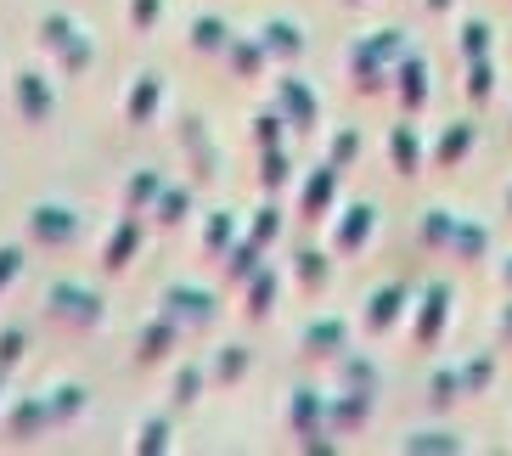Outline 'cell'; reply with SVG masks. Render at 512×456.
<instances>
[{"label":"cell","mask_w":512,"mask_h":456,"mask_svg":"<svg viewBox=\"0 0 512 456\" xmlns=\"http://www.w3.org/2000/svg\"><path fill=\"white\" fill-rule=\"evenodd\" d=\"M406 451L411 456H456V451H462V440H456V434H445V428H428V434H411Z\"/></svg>","instance_id":"d590c367"},{"label":"cell","mask_w":512,"mask_h":456,"mask_svg":"<svg viewBox=\"0 0 512 456\" xmlns=\"http://www.w3.org/2000/svg\"><path fill=\"white\" fill-rule=\"evenodd\" d=\"M17 107H23L29 124H46L51 107H57V96H51V85L40 74H17Z\"/></svg>","instance_id":"44dd1931"},{"label":"cell","mask_w":512,"mask_h":456,"mask_svg":"<svg viewBox=\"0 0 512 456\" xmlns=\"http://www.w3.org/2000/svg\"><path fill=\"white\" fill-rule=\"evenodd\" d=\"M40 46L57 57L62 74H79V68H91L96 62V46H91V34L79 29L68 12H46L40 17Z\"/></svg>","instance_id":"3957f363"},{"label":"cell","mask_w":512,"mask_h":456,"mask_svg":"<svg viewBox=\"0 0 512 456\" xmlns=\"http://www.w3.org/2000/svg\"><path fill=\"white\" fill-rule=\"evenodd\" d=\"M158 102H164V79H158V74H141L136 85H130V96H124V119H130V124H152Z\"/></svg>","instance_id":"7402d4cb"},{"label":"cell","mask_w":512,"mask_h":456,"mask_svg":"<svg viewBox=\"0 0 512 456\" xmlns=\"http://www.w3.org/2000/svg\"><path fill=\"white\" fill-rule=\"evenodd\" d=\"M507 214H512V192H507Z\"/></svg>","instance_id":"db71d44e"},{"label":"cell","mask_w":512,"mask_h":456,"mask_svg":"<svg viewBox=\"0 0 512 456\" xmlns=\"http://www.w3.org/2000/svg\"><path fill=\"white\" fill-rule=\"evenodd\" d=\"M445 6H451V0H428V12H445Z\"/></svg>","instance_id":"f5cc1de1"},{"label":"cell","mask_w":512,"mask_h":456,"mask_svg":"<svg viewBox=\"0 0 512 456\" xmlns=\"http://www.w3.org/2000/svg\"><path fill=\"white\" fill-rule=\"evenodd\" d=\"M181 136H186V147H192L197 181H209L214 175V147H209V136H203V119H181Z\"/></svg>","instance_id":"d6a6232c"},{"label":"cell","mask_w":512,"mask_h":456,"mask_svg":"<svg viewBox=\"0 0 512 456\" xmlns=\"http://www.w3.org/2000/svg\"><path fill=\"white\" fill-rule=\"evenodd\" d=\"M276 293H282V276L271 271V265H259L254 276H248V304H242V316L248 321H265L276 310Z\"/></svg>","instance_id":"ffe728a7"},{"label":"cell","mask_w":512,"mask_h":456,"mask_svg":"<svg viewBox=\"0 0 512 456\" xmlns=\"http://www.w3.org/2000/svg\"><path fill=\"white\" fill-rule=\"evenodd\" d=\"M181 327H175V321L169 316H158V321H147V327H141V338H136V355L141 361H164L169 350H175V344H181Z\"/></svg>","instance_id":"603a6c76"},{"label":"cell","mask_w":512,"mask_h":456,"mask_svg":"<svg viewBox=\"0 0 512 456\" xmlns=\"http://www.w3.org/2000/svg\"><path fill=\"white\" fill-rule=\"evenodd\" d=\"M490 46H496V34H490V23H462V57L467 62H479V57H490Z\"/></svg>","instance_id":"60d3db41"},{"label":"cell","mask_w":512,"mask_h":456,"mask_svg":"<svg viewBox=\"0 0 512 456\" xmlns=\"http://www.w3.org/2000/svg\"><path fill=\"white\" fill-rule=\"evenodd\" d=\"M394 96H400V107H406V119L411 113H422L428 107V57L422 51H406V57L394 62Z\"/></svg>","instance_id":"30bf717a"},{"label":"cell","mask_w":512,"mask_h":456,"mask_svg":"<svg viewBox=\"0 0 512 456\" xmlns=\"http://www.w3.org/2000/svg\"><path fill=\"white\" fill-rule=\"evenodd\" d=\"M422 158H428V152H422V136H417V124H394L389 130V164L400 169V175H417L422 169Z\"/></svg>","instance_id":"d6986e66"},{"label":"cell","mask_w":512,"mask_h":456,"mask_svg":"<svg viewBox=\"0 0 512 456\" xmlns=\"http://www.w3.org/2000/svg\"><path fill=\"white\" fill-rule=\"evenodd\" d=\"M158 6H164V0H130V23H136V29H152V23H158Z\"/></svg>","instance_id":"681fc988"},{"label":"cell","mask_w":512,"mask_h":456,"mask_svg":"<svg viewBox=\"0 0 512 456\" xmlns=\"http://www.w3.org/2000/svg\"><path fill=\"white\" fill-rule=\"evenodd\" d=\"M136 254H141V220L136 214H119V226H113V237H107V248H102V265L107 271H124Z\"/></svg>","instance_id":"2e32d148"},{"label":"cell","mask_w":512,"mask_h":456,"mask_svg":"<svg viewBox=\"0 0 512 456\" xmlns=\"http://www.w3.org/2000/svg\"><path fill=\"white\" fill-rule=\"evenodd\" d=\"M467 395V378H462V366H434V378H428V400L434 406H451V400Z\"/></svg>","instance_id":"1f68e13d"},{"label":"cell","mask_w":512,"mask_h":456,"mask_svg":"<svg viewBox=\"0 0 512 456\" xmlns=\"http://www.w3.org/2000/svg\"><path fill=\"white\" fill-rule=\"evenodd\" d=\"M192 46H197V51H226V46H231L226 17H214V12L197 17V23H192Z\"/></svg>","instance_id":"836d02e7"},{"label":"cell","mask_w":512,"mask_h":456,"mask_svg":"<svg viewBox=\"0 0 512 456\" xmlns=\"http://www.w3.org/2000/svg\"><path fill=\"white\" fill-rule=\"evenodd\" d=\"M422 243L445 248L451 259H484L490 231L473 226V220H462V214H451V209H422Z\"/></svg>","instance_id":"7a4b0ae2"},{"label":"cell","mask_w":512,"mask_h":456,"mask_svg":"<svg viewBox=\"0 0 512 456\" xmlns=\"http://www.w3.org/2000/svg\"><path fill=\"white\" fill-rule=\"evenodd\" d=\"M158 192H164V175L158 169L130 175V186H124V214H147V203H158Z\"/></svg>","instance_id":"484cf974"},{"label":"cell","mask_w":512,"mask_h":456,"mask_svg":"<svg viewBox=\"0 0 512 456\" xmlns=\"http://www.w3.org/2000/svg\"><path fill=\"white\" fill-rule=\"evenodd\" d=\"M85 389H79V383H57V389H51L46 395V411H51V423H74L79 411H85Z\"/></svg>","instance_id":"f546056e"},{"label":"cell","mask_w":512,"mask_h":456,"mask_svg":"<svg viewBox=\"0 0 512 456\" xmlns=\"http://www.w3.org/2000/svg\"><path fill=\"white\" fill-rule=\"evenodd\" d=\"M344 383L349 389H372L377 395V361L372 355H344Z\"/></svg>","instance_id":"b9f144b4"},{"label":"cell","mask_w":512,"mask_h":456,"mask_svg":"<svg viewBox=\"0 0 512 456\" xmlns=\"http://www.w3.org/2000/svg\"><path fill=\"white\" fill-rule=\"evenodd\" d=\"M17 355H23V333H17V327H6V333H0V372H6V366H17Z\"/></svg>","instance_id":"7dc6e473"},{"label":"cell","mask_w":512,"mask_h":456,"mask_svg":"<svg viewBox=\"0 0 512 456\" xmlns=\"http://www.w3.org/2000/svg\"><path fill=\"white\" fill-rule=\"evenodd\" d=\"M462 378H467V395H479L484 383L496 378V350H484V355H473V361L462 366Z\"/></svg>","instance_id":"ee69618b"},{"label":"cell","mask_w":512,"mask_h":456,"mask_svg":"<svg viewBox=\"0 0 512 456\" xmlns=\"http://www.w3.org/2000/svg\"><path fill=\"white\" fill-rule=\"evenodd\" d=\"M473 141H479V124L473 119H451L445 130H439V141H434V164L439 169H456L473 152Z\"/></svg>","instance_id":"5bb4252c"},{"label":"cell","mask_w":512,"mask_h":456,"mask_svg":"<svg viewBox=\"0 0 512 456\" xmlns=\"http://www.w3.org/2000/svg\"><path fill=\"white\" fill-rule=\"evenodd\" d=\"M467 96H473V102H490V96H496V62L490 57L467 62Z\"/></svg>","instance_id":"f35d334b"},{"label":"cell","mask_w":512,"mask_h":456,"mask_svg":"<svg viewBox=\"0 0 512 456\" xmlns=\"http://www.w3.org/2000/svg\"><path fill=\"white\" fill-rule=\"evenodd\" d=\"M203 378H209V372H203V366H192V361H186L181 372H175V406H192V400L203 395Z\"/></svg>","instance_id":"7bdbcfd3"},{"label":"cell","mask_w":512,"mask_h":456,"mask_svg":"<svg viewBox=\"0 0 512 456\" xmlns=\"http://www.w3.org/2000/svg\"><path fill=\"white\" fill-rule=\"evenodd\" d=\"M287 428L299 434L304 451H332V440H327V395L293 389V395H287Z\"/></svg>","instance_id":"5b68a950"},{"label":"cell","mask_w":512,"mask_h":456,"mask_svg":"<svg viewBox=\"0 0 512 456\" xmlns=\"http://www.w3.org/2000/svg\"><path fill=\"white\" fill-rule=\"evenodd\" d=\"M136 451H169V417H147L141 423V434H136Z\"/></svg>","instance_id":"f6af8a7d"},{"label":"cell","mask_w":512,"mask_h":456,"mask_svg":"<svg viewBox=\"0 0 512 456\" xmlns=\"http://www.w3.org/2000/svg\"><path fill=\"white\" fill-rule=\"evenodd\" d=\"M282 136H287L282 107H265V113H254V147H282Z\"/></svg>","instance_id":"ab89813d"},{"label":"cell","mask_w":512,"mask_h":456,"mask_svg":"<svg viewBox=\"0 0 512 456\" xmlns=\"http://www.w3.org/2000/svg\"><path fill=\"white\" fill-rule=\"evenodd\" d=\"M299 344H304V355H344L349 350V327L338 316H321L299 333Z\"/></svg>","instance_id":"e0dca14e"},{"label":"cell","mask_w":512,"mask_h":456,"mask_svg":"<svg viewBox=\"0 0 512 456\" xmlns=\"http://www.w3.org/2000/svg\"><path fill=\"white\" fill-rule=\"evenodd\" d=\"M23 271V248H0V288H12Z\"/></svg>","instance_id":"c3c4849f"},{"label":"cell","mask_w":512,"mask_h":456,"mask_svg":"<svg viewBox=\"0 0 512 456\" xmlns=\"http://www.w3.org/2000/svg\"><path fill=\"white\" fill-rule=\"evenodd\" d=\"M231 243H237V214H231V209H214L209 220H203V248H209L214 259H226Z\"/></svg>","instance_id":"83f0119b"},{"label":"cell","mask_w":512,"mask_h":456,"mask_svg":"<svg viewBox=\"0 0 512 456\" xmlns=\"http://www.w3.org/2000/svg\"><path fill=\"white\" fill-rule=\"evenodd\" d=\"M0 389H6V372H0Z\"/></svg>","instance_id":"11a10c76"},{"label":"cell","mask_w":512,"mask_h":456,"mask_svg":"<svg viewBox=\"0 0 512 456\" xmlns=\"http://www.w3.org/2000/svg\"><path fill=\"white\" fill-rule=\"evenodd\" d=\"M287 175H293L287 152L282 147H259V192H265V198H276V192H282Z\"/></svg>","instance_id":"4316f807"},{"label":"cell","mask_w":512,"mask_h":456,"mask_svg":"<svg viewBox=\"0 0 512 456\" xmlns=\"http://www.w3.org/2000/svg\"><path fill=\"white\" fill-rule=\"evenodd\" d=\"M242 372H248V344H226V350H214V361H209V378H220V383H237Z\"/></svg>","instance_id":"e575fe53"},{"label":"cell","mask_w":512,"mask_h":456,"mask_svg":"<svg viewBox=\"0 0 512 456\" xmlns=\"http://www.w3.org/2000/svg\"><path fill=\"white\" fill-rule=\"evenodd\" d=\"M451 304H456V293L445 288V282H434V288H422L417 321H411V344H417V350H434V344H439V333H445V321H451Z\"/></svg>","instance_id":"52a82bcc"},{"label":"cell","mask_w":512,"mask_h":456,"mask_svg":"<svg viewBox=\"0 0 512 456\" xmlns=\"http://www.w3.org/2000/svg\"><path fill=\"white\" fill-rule=\"evenodd\" d=\"M344 6H361V0H344Z\"/></svg>","instance_id":"9f6ffc18"},{"label":"cell","mask_w":512,"mask_h":456,"mask_svg":"<svg viewBox=\"0 0 512 456\" xmlns=\"http://www.w3.org/2000/svg\"><path fill=\"white\" fill-rule=\"evenodd\" d=\"M276 107H282V119H287V130H316V119H321V96L304 85V79H276Z\"/></svg>","instance_id":"9c48e42d"},{"label":"cell","mask_w":512,"mask_h":456,"mask_svg":"<svg viewBox=\"0 0 512 456\" xmlns=\"http://www.w3.org/2000/svg\"><path fill=\"white\" fill-rule=\"evenodd\" d=\"M259 46H265V57L293 62V57L304 51V34H299V23H287V17H271V23H259Z\"/></svg>","instance_id":"ac0fdd59"},{"label":"cell","mask_w":512,"mask_h":456,"mask_svg":"<svg viewBox=\"0 0 512 456\" xmlns=\"http://www.w3.org/2000/svg\"><path fill=\"white\" fill-rule=\"evenodd\" d=\"M406 304H411V288H406V282H389V288H377L372 299H366V316H361L366 338H383V333H389L394 321L406 316Z\"/></svg>","instance_id":"8fae6325"},{"label":"cell","mask_w":512,"mask_h":456,"mask_svg":"<svg viewBox=\"0 0 512 456\" xmlns=\"http://www.w3.org/2000/svg\"><path fill=\"white\" fill-rule=\"evenodd\" d=\"M406 34L400 29H377V34H366V40H355V46L344 51V68H349V79H355V91H383L394 79V62L406 57Z\"/></svg>","instance_id":"6da1fadb"},{"label":"cell","mask_w":512,"mask_h":456,"mask_svg":"<svg viewBox=\"0 0 512 456\" xmlns=\"http://www.w3.org/2000/svg\"><path fill=\"white\" fill-rule=\"evenodd\" d=\"M220 57H231V68H237L242 79H259V68L271 62V57H265V46H259V34H254V40H237V34H231V46L220 51Z\"/></svg>","instance_id":"f1b7e54d"},{"label":"cell","mask_w":512,"mask_h":456,"mask_svg":"<svg viewBox=\"0 0 512 456\" xmlns=\"http://www.w3.org/2000/svg\"><path fill=\"white\" fill-rule=\"evenodd\" d=\"M46 299H51V316H57V321H74V327H96V321L107 316L102 293L79 288V282H51Z\"/></svg>","instance_id":"8992f818"},{"label":"cell","mask_w":512,"mask_h":456,"mask_svg":"<svg viewBox=\"0 0 512 456\" xmlns=\"http://www.w3.org/2000/svg\"><path fill=\"white\" fill-rule=\"evenodd\" d=\"M40 423H46L51 428V411H46V395H40V400H17V406L12 411H6V434H12V440H29V434H34V428H40Z\"/></svg>","instance_id":"cb8c5ba5"},{"label":"cell","mask_w":512,"mask_h":456,"mask_svg":"<svg viewBox=\"0 0 512 456\" xmlns=\"http://www.w3.org/2000/svg\"><path fill=\"white\" fill-rule=\"evenodd\" d=\"M186 214H192V186H181V192L164 186V192H158V226H181Z\"/></svg>","instance_id":"8d00e7d4"},{"label":"cell","mask_w":512,"mask_h":456,"mask_svg":"<svg viewBox=\"0 0 512 456\" xmlns=\"http://www.w3.org/2000/svg\"><path fill=\"white\" fill-rule=\"evenodd\" d=\"M372 231H377V209L372 203H355V209L338 214V231H332V248L338 254H355V248L372 243Z\"/></svg>","instance_id":"4fadbf2b"},{"label":"cell","mask_w":512,"mask_h":456,"mask_svg":"<svg viewBox=\"0 0 512 456\" xmlns=\"http://www.w3.org/2000/svg\"><path fill=\"white\" fill-rule=\"evenodd\" d=\"M29 237L46 248H68L79 237V214L62 209V203H34L29 209Z\"/></svg>","instance_id":"ba28073f"},{"label":"cell","mask_w":512,"mask_h":456,"mask_svg":"<svg viewBox=\"0 0 512 456\" xmlns=\"http://www.w3.org/2000/svg\"><path fill=\"white\" fill-rule=\"evenodd\" d=\"M248 237H254L259 248H271L276 237H282V209H276V203H259V209H254V226H248Z\"/></svg>","instance_id":"74e56055"},{"label":"cell","mask_w":512,"mask_h":456,"mask_svg":"<svg viewBox=\"0 0 512 456\" xmlns=\"http://www.w3.org/2000/svg\"><path fill=\"white\" fill-rule=\"evenodd\" d=\"M293 276H299L304 293H316L332 282V259L321 254V248H299V254H293Z\"/></svg>","instance_id":"d4e9b609"},{"label":"cell","mask_w":512,"mask_h":456,"mask_svg":"<svg viewBox=\"0 0 512 456\" xmlns=\"http://www.w3.org/2000/svg\"><path fill=\"white\" fill-rule=\"evenodd\" d=\"M338 175H344L338 164H321L316 175L304 181V192H299V214H304V220H321V214L332 209V198H338Z\"/></svg>","instance_id":"9a60e30c"},{"label":"cell","mask_w":512,"mask_h":456,"mask_svg":"<svg viewBox=\"0 0 512 456\" xmlns=\"http://www.w3.org/2000/svg\"><path fill=\"white\" fill-rule=\"evenodd\" d=\"M501 288H507V293H512V254H507V259H501Z\"/></svg>","instance_id":"816d5d0a"},{"label":"cell","mask_w":512,"mask_h":456,"mask_svg":"<svg viewBox=\"0 0 512 456\" xmlns=\"http://www.w3.org/2000/svg\"><path fill=\"white\" fill-rule=\"evenodd\" d=\"M355 152H361V130H338V136H332V152H327V164L349 169V164H355Z\"/></svg>","instance_id":"bcb514c9"},{"label":"cell","mask_w":512,"mask_h":456,"mask_svg":"<svg viewBox=\"0 0 512 456\" xmlns=\"http://www.w3.org/2000/svg\"><path fill=\"white\" fill-rule=\"evenodd\" d=\"M158 316H169L181 333H192V327H209V321L220 316V293L192 288V282H181V288H164V299H158Z\"/></svg>","instance_id":"277c9868"},{"label":"cell","mask_w":512,"mask_h":456,"mask_svg":"<svg viewBox=\"0 0 512 456\" xmlns=\"http://www.w3.org/2000/svg\"><path fill=\"white\" fill-rule=\"evenodd\" d=\"M372 406H377L372 389H344V395H327V428H332V434L366 428V423H372Z\"/></svg>","instance_id":"7c38bea8"},{"label":"cell","mask_w":512,"mask_h":456,"mask_svg":"<svg viewBox=\"0 0 512 456\" xmlns=\"http://www.w3.org/2000/svg\"><path fill=\"white\" fill-rule=\"evenodd\" d=\"M496 344H512V299L501 304V316H496Z\"/></svg>","instance_id":"f907efd6"},{"label":"cell","mask_w":512,"mask_h":456,"mask_svg":"<svg viewBox=\"0 0 512 456\" xmlns=\"http://www.w3.org/2000/svg\"><path fill=\"white\" fill-rule=\"evenodd\" d=\"M259 254H265V248H259L254 237H248V243H231L226 259H220V265H226V282H248V276L259 271Z\"/></svg>","instance_id":"4dcf8cb0"}]
</instances>
